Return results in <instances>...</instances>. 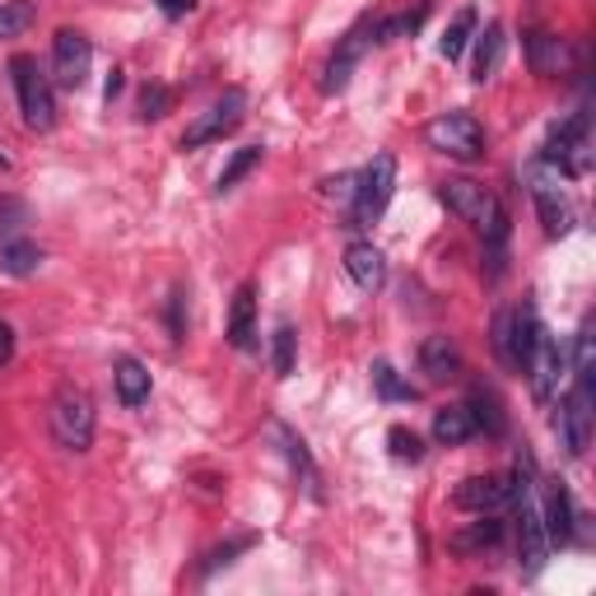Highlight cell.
<instances>
[{"instance_id":"1","label":"cell","mask_w":596,"mask_h":596,"mask_svg":"<svg viewBox=\"0 0 596 596\" xmlns=\"http://www.w3.org/2000/svg\"><path fill=\"white\" fill-rule=\"evenodd\" d=\"M438 196H443V206L457 219H466V224L476 229L494 252L508 243V210H504V200H498L490 186H480L470 178H452V182L438 186Z\"/></svg>"},{"instance_id":"2","label":"cell","mask_w":596,"mask_h":596,"mask_svg":"<svg viewBox=\"0 0 596 596\" xmlns=\"http://www.w3.org/2000/svg\"><path fill=\"white\" fill-rule=\"evenodd\" d=\"M513 504H517V563H522V578H541L545 559H550V536H545L541 522V498L536 484H531V470H517Z\"/></svg>"},{"instance_id":"3","label":"cell","mask_w":596,"mask_h":596,"mask_svg":"<svg viewBox=\"0 0 596 596\" xmlns=\"http://www.w3.org/2000/svg\"><path fill=\"white\" fill-rule=\"evenodd\" d=\"M10 80L14 93H20V113H24V127L28 131H52L56 127V93L52 80L38 70L34 56H10Z\"/></svg>"},{"instance_id":"4","label":"cell","mask_w":596,"mask_h":596,"mask_svg":"<svg viewBox=\"0 0 596 596\" xmlns=\"http://www.w3.org/2000/svg\"><path fill=\"white\" fill-rule=\"evenodd\" d=\"M47 425H52L56 448L89 452V443H93V401H89V391L61 387L52 397V411H47Z\"/></svg>"},{"instance_id":"5","label":"cell","mask_w":596,"mask_h":596,"mask_svg":"<svg viewBox=\"0 0 596 596\" xmlns=\"http://www.w3.org/2000/svg\"><path fill=\"white\" fill-rule=\"evenodd\" d=\"M425 140H429V150L438 154H448V159H457V164H476L484 159V127L470 113H443V117H433L429 127H425Z\"/></svg>"},{"instance_id":"6","label":"cell","mask_w":596,"mask_h":596,"mask_svg":"<svg viewBox=\"0 0 596 596\" xmlns=\"http://www.w3.org/2000/svg\"><path fill=\"white\" fill-rule=\"evenodd\" d=\"M391 192H397V159H391V154H378V159L359 172V186H354V200H350V229H368L373 219L387 210Z\"/></svg>"},{"instance_id":"7","label":"cell","mask_w":596,"mask_h":596,"mask_svg":"<svg viewBox=\"0 0 596 596\" xmlns=\"http://www.w3.org/2000/svg\"><path fill=\"white\" fill-rule=\"evenodd\" d=\"M541 336V322H536V308L522 303V308H504L494 318V354H498V364L504 368H522L527 364V354H531V345H536Z\"/></svg>"},{"instance_id":"8","label":"cell","mask_w":596,"mask_h":596,"mask_svg":"<svg viewBox=\"0 0 596 596\" xmlns=\"http://www.w3.org/2000/svg\"><path fill=\"white\" fill-rule=\"evenodd\" d=\"M247 117V93L243 89H224L219 99L200 113L192 127L182 131V150H200V145H215V140H224L229 131H238Z\"/></svg>"},{"instance_id":"9","label":"cell","mask_w":596,"mask_h":596,"mask_svg":"<svg viewBox=\"0 0 596 596\" xmlns=\"http://www.w3.org/2000/svg\"><path fill=\"white\" fill-rule=\"evenodd\" d=\"M527 182H531V200H536V210H541L545 233H550V238H563V233L573 229V210L559 192V168H550L541 159V164L527 168Z\"/></svg>"},{"instance_id":"10","label":"cell","mask_w":596,"mask_h":596,"mask_svg":"<svg viewBox=\"0 0 596 596\" xmlns=\"http://www.w3.org/2000/svg\"><path fill=\"white\" fill-rule=\"evenodd\" d=\"M531 373V397H536L541 405H555L559 401V383H563V368H569V354H563V345L555 336H536V345H531L527 364Z\"/></svg>"},{"instance_id":"11","label":"cell","mask_w":596,"mask_h":596,"mask_svg":"<svg viewBox=\"0 0 596 596\" xmlns=\"http://www.w3.org/2000/svg\"><path fill=\"white\" fill-rule=\"evenodd\" d=\"M89 70H93V42L80 28H61L52 38V80L61 89H85Z\"/></svg>"},{"instance_id":"12","label":"cell","mask_w":596,"mask_h":596,"mask_svg":"<svg viewBox=\"0 0 596 596\" xmlns=\"http://www.w3.org/2000/svg\"><path fill=\"white\" fill-rule=\"evenodd\" d=\"M550 168H563V172H587V113H573L569 121H559L545 140V154H541Z\"/></svg>"},{"instance_id":"13","label":"cell","mask_w":596,"mask_h":596,"mask_svg":"<svg viewBox=\"0 0 596 596\" xmlns=\"http://www.w3.org/2000/svg\"><path fill=\"white\" fill-rule=\"evenodd\" d=\"M555 429L563 438V452H569V457H583L587 443H592V383H573V391L559 405Z\"/></svg>"},{"instance_id":"14","label":"cell","mask_w":596,"mask_h":596,"mask_svg":"<svg viewBox=\"0 0 596 596\" xmlns=\"http://www.w3.org/2000/svg\"><path fill=\"white\" fill-rule=\"evenodd\" d=\"M368 47H373V20L354 24L350 34H345V38L336 42L332 61H326V75H322V89H326V93H340L345 85H350V75H354L359 61H364Z\"/></svg>"},{"instance_id":"15","label":"cell","mask_w":596,"mask_h":596,"mask_svg":"<svg viewBox=\"0 0 596 596\" xmlns=\"http://www.w3.org/2000/svg\"><path fill=\"white\" fill-rule=\"evenodd\" d=\"M513 490H517V476H470V480H462V490H457V508L498 513V508L513 504Z\"/></svg>"},{"instance_id":"16","label":"cell","mask_w":596,"mask_h":596,"mask_svg":"<svg viewBox=\"0 0 596 596\" xmlns=\"http://www.w3.org/2000/svg\"><path fill=\"white\" fill-rule=\"evenodd\" d=\"M345 275L364 294H378L387 285V257L373 243H350L345 247Z\"/></svg>"},{"instance_id":"17","label":"cell","mask_w":596,"mask_h":596,"mask_svg":"<svg viewBox=\"0 0 596 596\" xmlns=\"http://www.w3.org/2000/svg\"><path fill=\"white\" fill-rule=\"evenodd\" d=\"M229 345H233V350H252V345H257V285H238V294H233Z\"/></svg>"},{"instance_id":"18","label":"cell","mask_w":596,"mask_h":596,"mask_svg":"<svg viewBox=\"0 0 596 596\" xmlns=\"http://www.w3.org/2000/svg\"><path fill=\"white\" fill-rule=\"evenodd\" d=\"M419 368H425L433 383H452V378H462L466 364H462V350L448 336H429L419 345Z\"/></svg>"},{"instance_id":"19","label":"cell","mask_w":596,"mask_h":596,"mask_svg":"<svg viewBox=\"0 0 596 596\" xmlns=\"http://www.w3.org/2000/svg\"><path fill=\"white\" fill-rule=\"evenodd\" d=\"M271 433L280 438V448H285V457H289V466H294L298 484L308 490V498H322V476H318V466H312V457H308L303 438H298L294 429H285V425H271Z\"/></svg>"},{"instance_id":"20","label":"cell","mask_w":596,"mask_h":596,"mask_svg":"<svg viewBox=\"0 0 596 596\" xmlns=\"http://www.w3.org/2000/svg\"><path fill=\"white\" fill-rule=\"evenodd\" d=\"M42 265V247L20 238V233H10V238H0V275H14V280H28L38 275Z\"/></svg>"},{"instance_id":"21","label":"cell","mask_w":596,"mask_h":596,"mask_svg":"<svg viewBox=\"0 0 596 596\" xmlns=\"http://www.w3.org/2000/svg\"><path fill=\"white\" fill-rule=\"evenodd\" d=\"M113 383H117V397L127 411H140V405L150 401V368L140 364V359H117Z\"/></svg>"},{"instance_id":"22","label":"cell","mask_w":596,"mask_h":596,"mask_svg":"<svg viewBox=\"0 0 596 596\" xmlns=\"http://www.w3.org/2000/svg\"><path fill=\"white\" fill-rule=\"evenodd\" d=\"M541 522H545V536H550V550H555V545H569L573 541V504H569V494H563L559 484L545 494Z\"/></svg>"},{"instance_id":"23","label":"cell","mask_w":596,"mask_h":596,"mask_svg":"<svg viewBox=\"0 0 596 596\" xmlns=\"http://www.w3.org/2000/svg\"><path fill=\"white\" fill-rule=\"evenodd\" d=\"M480 429H476V415H470V405H443V411H433V438L448 448L457 443H470Z\"/></svg>"},{"instance_id":"24","label":"cell","mask_w":596,"mask_h":596,"mask_svg":"<svg viewBox=\"0 0 596 596\" xmlns=\"http://www.w3.org/2000/svg\"><path fill=\"white\" fill-rule=\"evenodd\" d=\"M527 61L536 75H559L563 66H569V47H563V38L555 34H531L527 38Z\"/></svg>"},{"instance_id":"25","label":"cell","mask_w":596,"mask_h":596,"mask_svg":"<svg viewBox=\"0 0 596 596\" xmlns=\"http://www.w3.org/2000/svg\"><path fill=\"white\" fill-rule=\"evenodd\" d=\"M498 61H504V24H490V28H484V34L476 38V61H470V80H476V85L494 80Z\"/></svg>"},{"instance_id":"26","label":"cell","mask_w":596,"mask_h":596,"mask_svg":"<svg viewBox=\"0 0 596 596\" xmlns=\"http://www.w3.org/2000/svg\"><path fill=\"white\" fill-rule=\"evenodd\" d=\"M498 541H504V522L490 513L484 522H470L466 531H457V536H452V550H457V555H476V550H494Z\"/></svg>"},{"instance_id":"27","label":"cell","mask_w":596,"mask_h":596,"mask_svg":"<svg viewBox=\"0 0 596 596\" xmlns=\"http://www.w3.org/2000/svg\"><path fill=\"white\" fill-rule=\"evenodd\" d=\"M476 24H480V14L470 10V5L457 10V14H452V24H448V34H443V42H438V52H443L448 61H457L466 52V42L476 38Z\"/></svg>"},{"instance_id":"28","label":"cell","mask_w":596,"mask_h":596,"mask_svg":"<svg viewBox=\"0 0 596 596\" xmlns=\"http://www.w3.org/2000/svg\"><path fill=\"white\" fill-rule=\"evenodd\" d=\"M38 24L34 0H0V38H20Z\"/></svg>"},{"instance_id":"29","label":"cell","mask_w":596,"mask_h":596,"mask_svg":"<svg viewBox=\"0 0 596 596\" xmlns=\"http://www.w3.org/2000/svg\"><path fill=\"white\" fill-rule=\"evenodd\" d=\"M261 164V145H243V150H233V159L224 164V172H219V182H215V192L224 196V192H233L247 172H252Z\"/></svg>"},{"instance_id":"30","label":"cell","mask_w":596,"mask_h":596,"mask_svg":"<svg viewBox=\"0 0 596 596\" xmlns=\"http://www.w3.org/2000/svg\"><path fill=\"white\" fill-rule=\"evenodd\" d=\"M294 364H298V336H294L289 322H280L275 336H271V368H275V378H289Z\"/></svg>"},{"instance_id":"31","label":"cell","mask_w":596,"mask_h":596,"mask_svg":"<svg viewBox=\"0 0 596 596\" xmlns=\"http://www.w3.org/2000/svg\"><path fill=\"white\" fill-rule=\"evenodd\" d=\"M592 340H596V326H592V318H587V322H583V332L573 336V378H578V383H592V368H596Z\"/></svg>"},{"instance_id":"32","label":"cell","mask_w":596,"mask_h":596,"mask_svg":"<svg viewBox=\"0 0 596 596\" xmlns=\"http://www.w3.org/2000/svg\"><path fill=\"white\" fill-rule=\"evenodd\" d=\"M373 387H378L387 401H415V397H419V391H415L411 383H401V378H397V368L383 364V359L373 364Z\"/></svg>"},{"instance_id":"33","label":"cell","mask_w":596,"mask_h":596,"mask_svg":"<svg viewBox=\"0 0 596 596\" xmlns=\"http://www.w3.org/2000/svg\"><path fill=\"white\" fill-rule=\"evenodd\" d=\"M470 415H476V429H490V433H504V425H508L490 391H476V397H470Z\"/></svg>"},{"instance_id":"34","label":"cell","mask_w":596,"mask_h":596,"mask_svg":"<svg viewBox=\"0 0 596 596\" xmlns=\"http://www.w3.org/2000/svg\"><path fill=\"white\" fill-rule=\"evenodd\" d=\"M387 443H391V457H397V462H419V457H425V443H419V433L401 429V425L387 433Z\"/></svg>"},{"instance_id":"35","label":"cell","mask_w":596,"mask_h":596,"mask_svg":"<svg viewBox=\"0 0 596 596\" xmlns=\"http://www.w3.org/2000/svg\"><path fill=\"white\" fill-rule=\"evenodd\" d=\"M354 186H359V172H336V178L322 182V196L336 200V206H350V200H354Z\"/></svg>"},{"instance_id":"36","label":"cell","mask_w":596,"mask_h":596,"mask_svg":"<svg viewBox=\"0 0 596 596\" xmlns=\"http://www.w3.org/2000/svg\"><path fill=\"white\" fill-rule=\"evenodd\" d=\"M168 103H172V93L164 85H145V93H140V117L145 121H159L168 113Z\"/></svg>"},{"instance_id":"37","label":"cell","mask_w":596,"mask_h":596,"mask_svg":"<svg viewBox=\"0 0 596 596\" xmlns=\"http://www.w3.org/2000/svg\"><path fill=\"white\" fill-rule=\"evenodd\" d=\"M14 359V332H10V322H0V368H5Z\"/></svg>"},{"instance_id":"38","label":"cell","mask_w":596,"mask_h":596,"mask_svg":"<svg viewBox=\"0 0 596 596\" xmlns=\"http://www.w3.org/2000/svg\"><path fill=\"white\" fill-rule=\"evenodd\" d=\"M154 5H159V10L168 14V20H178V14H192L196 0H154Z\"/></svg>"},{"instance_id":"39","label":"cell","mask_w":596,"mask_h":596,"mask_svg":"<svg viewBox=\"0 0 596 596\" xmlns=\"http://www.w3.org/2000/svg\"><path fill=\"white\" fill-rule=\"evenodd\" d=\"M20 215H24L20 200H5V196H0V224H10V219H20Z\"/></svg>"},{"instance_id":"40","label":"cell","mask_w":596,"mask_h":596,"mask_svg":"<svg viewBox=\"0 0 596 596\" xmlns=\"http://www.w3.org/2000/svg\"><path fill=\"white\" fill-rule=\"evenodd\" d=\"M0 168H10V154L5 150H0Z\"/></svg>"}]
</instances>
